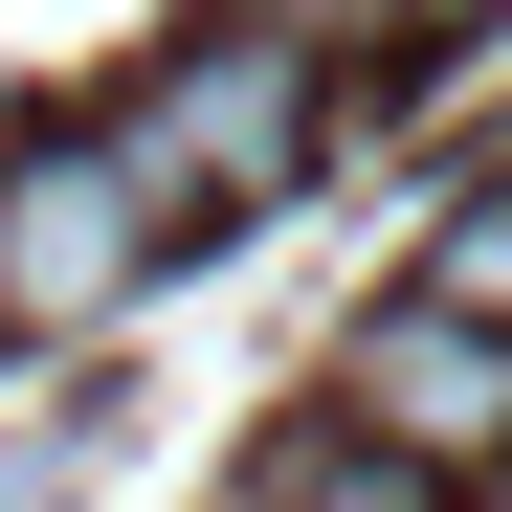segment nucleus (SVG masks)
<instances>
[{"mask_svg":"<svg viewBox=\"0 0 512 512\" xmlns=\"http://www.w3.org/2000/svg\"><path fill=\"white\" fill-rule=\"evenodd\" d=\"M223 512H468V490H423L401 446H357V423H290V446H268V468H245Z\"/></svg>","mask_w":512,"mask_h":512,"instance_id":"20e7f679","label":"nucleus"},{"mask_svg":"<svg viewBox=\"0 0 512 512\" xmlns=\"http://www.w3.org/2000/svg\"><path fill=\"white\" fill-rule=\"evenodd\" d=\"M334 134V67H290L268 23H201L156 90L112 112V156H134V201L156 223H223V201H290V156Z\"/></svg>","mask_w":512,"mask_h":512,"instance_id":"f257e3e1","label":"nucleus"},{"mask_svg":"<svg viewBox=\"0 0 512 512\" xmlns=\"http://www.w3.org/2000/svg\"><path fill=\"white\" fill-rule=\"evenodd\" d=\"M423 23H468V0H423Z\"/></svg>","mask_w":512,"mask_h":512,"instance_id":"0eeeda50","label":"nucleus"},{"mask_svg":"<svg viewBox=\"0 0 512 512\" xmlns=\"http://www.w3.org/2000/svg\"><path fill=\"white\" fill-rule=\"evenodd\" d=\"M223 23H268L290 67H379V45H423V0H223Z\"/></svg>","mask_w":512,"mask_h":512,"instance_id":"39448f33","label":"nucleus"},{"mask_svg":"<svg viewBox=\"0 0 512 512\" xmlns=\"http://www.w3.org/2000/svg\"><path fill=\"white\" fill-rule=\"evenodd\" d=\"M156 245H179V223L134 201V156H112V134H90V156H0V312H23V334L134 312V290H156Z\"/></svg>","mask_w":512,"mask_h":512,"instance_id":"7ed1b4c3","label":"nucleus"},{"mask_svg":"<svg viewBox=\"0 0 512 512\" xmlns=\"http://www.w3.org/2000/svg\"><path fill=\"white\" fill-rule=\"evenodd\" d=\"M423 312H468V334H512V179L446 223V245H423Z\"/></svg>","mask_w":512,"mask_h":512,"instance_id":"423d86ee","label":"nucleus"},{"mask_svg":"<svg viewBox=\"0 0 512 512\" xmlns=\"http://www.w3.org/2000/svg\"><path fill=\"white\" fill-rule=\"evenodd\" d=\"M334 423L357 446H401L423 490H490L512 468V334H468V312H357V357H334Z\"/></svg>","mask_w":512,"mask_h":512,"instance_id":"f03ea898","label":"nucleus"}]
</instances>
